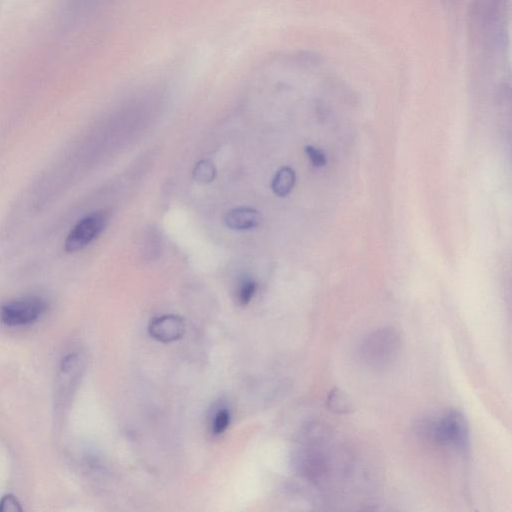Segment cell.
I'll use <instances>...</instances> for the list:
<instances>
[{"label":"cell","mask_w":512,"mask_h":512,"mask_svg":"<svg viewBox=\"0 0 512 512\" xmlns=\"http://www.w3.org/2000/svg\"><path fill=\"white\" fill-rule=\"evenodd\" d=\"M401 347L400 332L394 327H382L371 331L362 339L359 356L366 366L383 369L397 360Z\"/></svg>","instance_id":"obj_1"},{"label":"cell","mask_w":512,"mask_h":512,"mask_svg":"<svg viewBox=\"0 0 512 512\" xmlns=\"http://www.w3.org/2000/svg\"><path fill=\"white\" fill-rule=\"evenodd\" d=\"M420 432L438 444L452 446L462 452L469 448V425L458 410H450L435 420L424 422Z\"/></svg>","instance_id":"obj_2"},{"label":"cell","mask_w":512,"mask_h":512,"mask_svg":"<svg viewBox=\"0 0 512 512\" xmlns=\"http://www.w3.org/2000/svg\"><path fill=\"white\" fill-rule=\"evenodd\" d=\"M47 301L37 295L19 297L0 307V320L10 327H21L33 324L47 310Z\"/></svg>","instance_id":"obj_3"},{"label":"cell","mask_w":512,"mask_h":512,"mask_svg":"<svg viewBox=\"0 0 512 512\" xmlns=\"http://www.w3.org/2000/svg\"><path fill=\"white\" fill-rule=\"evenodd\" d=\"M108 222L109 213L105 210H97L85 215L67 234L64 250L67 253H74L84 249L105 230Z\"/></svg>","instance_id":"obj_4"},{"label":"cell","mask_w":512,"mask_h":512,"mask_svg":"<svg viewBox=\"0 0 512 512\" xmlns=\"http://www.w3.org/2000/svg\"><path fill=\"white\" fill-rule=\"evenodd\" d=\"M185 330L184 321L176 315H163L151 321L149 334L161 342H172L179 339Z\"/></svg>","instance_id":"obj_5"},{"label":"cell","mask_w":512,"mask_h":512,"mask_svg":"<svg viewBox=\"0 0 512 512\" xmlns=\"http://www.w3.org/2000/svg\"><path fill=\"white\" fill-rule=\"evenodd\" d=\"M225 224L232 230H249L260 225L261 214L251 207H238L228 211L224 218Z\"/></svg>","instance_id":"obj_6"},{"label":"cell","mask_w":512,"mask_h":512,"mask_svg":"<svg viewBox=\"0 0 512 512\" xmlns=\"http://www.w3.org/2000/svg\"><path fill=\"white\" fill-rule=\"evenodd\" d=\"M296 181L294 170L289 166L280 168L272 180V190L279 197L287 196L293 189Z\"/></svg>","instance_id":"obj_7"},{"label":"cell","mask_w":512,"mask_h":512,"mask_svg":"<svg viewBox=\"0 0 512 512\" xmlns=\"http://www.w3.org/2000/svg\"><path fill=\"white\" fill-rule=\"evenodd\" d=\"M326 407L336 414H348L353 410V404L348 395L339 388H333L326 397Z\"/></svg>","instance_id":"obj_8"},{"label":"cell","mask_w":512,"mask_h":512,"mask_svg":"<svg viewBox=\"0 0 512 512\" xmlns=\"http://www.w3.org/2000/svg\"><path fill=\"white\" fill-rule=\"evenodd\" d=\"M216 169L214 164L208 160H200L193 169L194 179L201 184H208L214 180Z\"/></svg>","instance_id":"obj_9"},{"label":"cell","mask_w":512,"mask_h":512,"mask_svg":"<svg viewBox=\"0 0 512 512\" xmlns=\"http://www.w3.org/2000/svg\"><path fill=\"white\" fill-rule=\"evenodd\" d=\"M257 285L251 279H244L238 289V300L240 304L246 305L250 302L256 292Z\"/></svg>","instance_id":"obj_10"},{"label":"cell","mask_w":512,"mask_h":512,"mask_svg":"<svg viewBox=\"0 0 512 512\" xmlns=\"http://www.w3.org/2000/svg\"><path fill=\"white\" fill-rule=\"evenodd\" d=\"M230 413L227 409H221L217 411L212 423V431L215 435H220L229 426Z\"/></svg>","instance_id":"obj_11"},{"label":"cell","mask_w":512,"mask_h":512,"mask_svg":"<svg viewBox=\"0 0 512 512\" xmlns=\"http://www.w3.org/2000/svg\"><path fill=\"white\" fill-rule=\"evenodd\" d=\"M23 508L13 494H6L0 499V512H20Z\"/></svg>","instance_id":"obj_12"},{"label":"cell","mask_w":512,"mask_h":512,"mask_svg":"<svg viewBox=\"0 0 512 512\" xmlns=\"http://www.w3.org/2000/svg\"><path fill=\"white\" fill-rule=\"evenodd\" d=\"M305 153L311 163L316 167H322L327 162L324 153L312 145L305 146Z\"/></svg>","instance_id":"obj_13"}]
</instances>
